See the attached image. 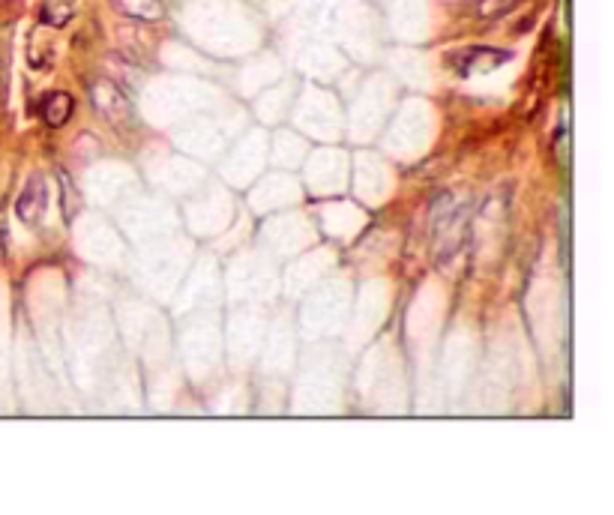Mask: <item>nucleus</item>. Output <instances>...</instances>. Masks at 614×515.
Here are the masks:
<instances>
[{"label": "nucleus", "mask_w": 614, "mask_h": 515, "mask_svg": "<svg viewBox=\"0 0 614 515\" xmlns=\"http://www.w3.org/2000/svg\"><path fill=\"white\" fill-rule=\"evenodd\" d=\"M72 111H75V99H72L69 93H63V90L48 93V96L42 99V105H39V114H42V120H45L51 129L66 126L69 117H72Z\"/></svg>", "instance_id": "1"}, {"label": "nucleus", "mask_w": 614, "mask_h": 515, "mask_svg": "<svg viewBox=\"0 0 614 515\" xmlns=\"http://www.w3.org/2000/svg\"><path fill=\"white\" fill-rule=\"evenodd\" d=\"M15 210H18L21 222L36 225V219H39V216H42V210H45V183H42L39 177H33V180L24 186V192H21V198H18Z\"/></svg>", "instance_id": "2"}, {"label": "nucleus", "mask_w": 614, "mask_h": 515, "mask_svg": "<svg viewBox=\"0 0 614 515\" xmlns=\"http://www.w3.org/2000/svg\"><path fill=\"white\" fill-rule=\"evenodd\" d=\"M60 198H63L60 210H63L66 222H72V219H75V213H78V192L72 189L69 174H60Z\"/></svg>", "instance_id": "3"}]
</instances>
